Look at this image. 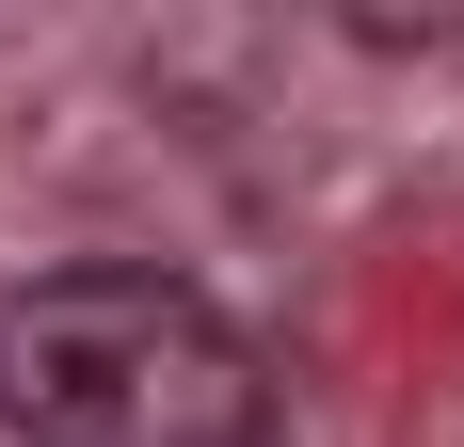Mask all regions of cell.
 Returning <instances> with one entry per match:
<instances>
[{
	"mask_svg": "<svg viewBox=\"0 0 464 447\" xmlns=\"http://www.w3.org/2000/svg\"><path fill=\"white\" fill-rule=\"evenodd\" d=\"M0 432L16 447H273V367L208 288L81 256L0 288Z\"/></svg>",
	"mask_w": 464,
	"mask_h": 447,
	"instance_id": "6da1fadb",
	"label": "cell"
}]
</instances>
